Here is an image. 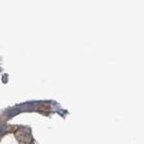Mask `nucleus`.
<instances>
[]
</instances>
